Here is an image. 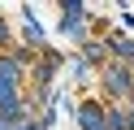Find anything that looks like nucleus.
Wrapping results in <instances>:
<instances>
[{
  "instance_id": "f257e3e1",
  "label": "nucleus",
  "mask_w": 134,
  "mask_h": 130,
  "mask_svg": "<svg viewBox=\"0 0 134 130\" xmlns=\"http://www.w3.org/2000/svg\"><path fill=\"white\" fill-rule=\"evenodd\" d=\"M82 126H87V130H104V126H99V108H95V104L82 108Z\"/></svg>"
},
{
  "instance_id": "f03ea898",
  "label": "nucleus",
  "mask_w": 134,
  "mask_h": 130,
  "mask_svg": "<svg viewBox=\"0 0 134 130\" xmlns=\"http://www.w3.org/2000/svg\"><path fill=\"white\" fill-rule=\"evenodd\" d=\"M18 130H39V126H18Z\"/></svg>"
},
{
  "instance_id": "7ed1b4c3",
  "label": "nucleus",
  "mask_w": 134,
  "mask_h": 130,
  "mask_svg": "<svg viewBox=\"0 0 134 130\" xmlns=\"http://www.w3.org/2000/svg\"><path fill=\"white\" fill-rule=\"evenodd\" d=\"M0 130H9V126H4V121H0Z\"/></svg>"
}]
</instances>
